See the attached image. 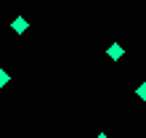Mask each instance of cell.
Returning a JSON list of instances; mask_svg holds the SVG:
<instances>
[{
	"instance_id": "6da1fadb",
	"label": "cell",
	"mask_w": 146,
	"mask_h": 138,
	"mask_svg": "<svg viewBox=\"0 0 146 138\" xmlns=\"http://www.w3.org/2000/svg\"><path fill=\"white\" fill-rule=\"evenodd\" d=\"M106 56L111 58V61H119V58H122V56H125V48H122V45H119V42H111V45L106 48Z\"/></svg>"
},
{
	"instance_id": "7a4b0ae2",
	"label": "cell",
	"mask_w": 146,
	"mask_h": 138,
	"mask_svg": "<svg viewBox=\"0 0 146 138\" xmlns=\"http://www.w3.org/2000/svg\"><path fill=\"white\" fill-rule=\"evenodd\" d=\"M11 29H13L16 34H24V32H27V29H29V21H27V19H24V16H16V19L11 21Z\"/></svg>"
},
{
	"instance_id": "3957f363",
	"label": "cell",
	"mask_w": 146,
	"mask_h": 138,
	"mask_svg": "<svg viewBox=\"0 0 146 138\" xmlns=\"http://www.w3.org/2000/svg\"><path fill=\"white\" fill-rule=\"evenodd\" d=\"M135 96H138L141 101H146V82H141L138 88H135Z\"/></svg>"
},
{
	"instance_id": "277c9868",
	"label": "cell",
	"mask_w": 146,
	"mask_h": 138,
	"mask_svg": "<svg viewBox=\"0 0 146 138\" xmlns=\"http://www.w3.org/2000/svg\"><path fill=\"white\" fill-rule=\"evenodd\" d=\"M8 80H11V77H8V72H5V69H0V88H5Z\"/></svg>"
},
{
	"instance_id": "5b68a950",
	"label": "cell",
	"mask_w": 146,
	"mask_h": 138,
	"mask_svg": "<svg viewBox=\"0 0 146 138\" xmlns=\"http://www.w3.org/2000/svg\"><path fill=\"white\" fill-rule=\"evenodd\" d=\"M96 138H109V133H98V135H96Z\"/></svg>"
}]
</instances>
